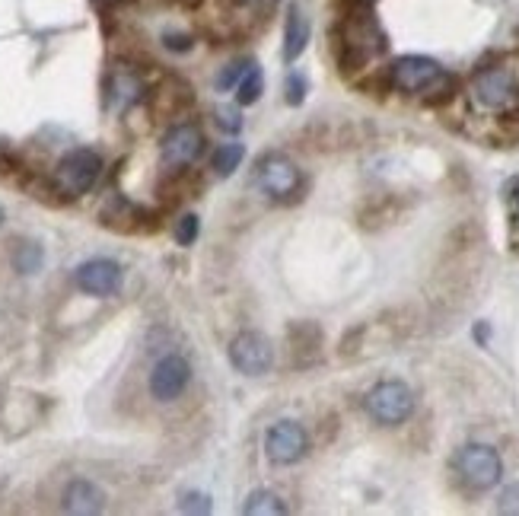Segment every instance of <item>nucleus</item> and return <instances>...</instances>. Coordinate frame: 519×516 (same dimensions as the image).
Listing matches in <instances>:
<instances>
[{
	"mask_svg": "<svg viewBox=\"0 0 519 516\" xmlns=\"http://www.w3.org/2000/svg\"><path fill=\"white\" fill-rule=\"evenodd\" d=\"M338 55L344 71H363L386 55V32L367 7H357L338 26Z\"/></svg>",
	"mask_w": 519,
	"mask_h": 516,
	"instance_id": "obj_1",
	"label": "nucleus"
},
{
	"mask_svg": "<svg viewBox=\"0 0 519 516\" xmlns=\"http://www.w3.org/2000/svg\"><path fill=\"white\" fill-rule=\"evenodd\" d=\"M469 93L481 112H513L519 106V58H500L478 67L469 83Z\"/></svg>",
	"mask_w": 519,
	"mask_h": 516,
	"instance_id": "obj_2",
	"label": "nucleus"
},
{
	"mask_svg": "<svg viewBox=\"0 0 519 516\" xmlns=\"http://www.w3.org/2000/svg\"><path fill=\"white\" fill-rule=\"evenodd\" d=\"M389 83L405 96L443 99L453 93L456 80L446 74V67L427 55H402L389 67Z\"/></svg>",
	"mask_w": 519,
	"mask_h": 516,
	"instance_id": "obj_3",
	"label": "nucleus"
},
{
	"mask_svg": "<svg viewBox=\"0 0 519 516\" xmlns=\"http://www.w3.org/2000/svg\"><path fill=\"white\" fill-rule=\"evenodd\" d=\"M252 182L255 188L271 201H293L303 192V172L297 169L287 153H262L252 169Z\"/></svg>",
	"mask_w": 519,
	"mask_h": 516,
	"instance_id": "obj_4",
	"label": "nucleus"
},
{
	"mask_svg": "<svg viewBox=\"0 0 519 516\" xmlns=\"http://www.w3.org/2000/svg\"><path fill=\"white\" fill-rule=\"evenodd\" d=\"M453 469L469 491H491L504 478V459L488 443H465L453 459Z\"/></svg>",
	"mask_w": 519,
	"mask_h": 516,
	"instance_id": "obj_5",
	"label": "nucleus"
},
{
	"mask_svg": "<svg viewBox=\"0 0 519 516\" xmlns=\"http://www.w3.org/2000/svg\"><path fill=\"white\" fill-rule=\"evenodd\" d=\"M102 176V157L90 147L67 150L55 166V188L64 198H80L99 182Z\"/></svg>",
	"mask_w": 519,
	"mask_h": 516,
	"instance_id": "obj_6",
	"label": "nucleus"
},
{
	"mask_svg": "<svg viewBox=\"0 0 519 516\" xmlns=\"http://www.w3.org/2000/svg\"><path fill=\"white\" fill-rule=\"evenodd\" d=\"M363 408H367V415L376 424L399 427V424H405L414 415V392L402 380H383V383H376L367 392V399H363Z\"/></svg>",
	"mask_w": 519,
	"mask_h": 516,
	"instance_id": "obj_7",
	"label": "nucleus"
},
{
	"mask_svg": "<svg viewBox=\"0 0 519 516\" xmlns=\"http://www.w3.org/2000/svg\"><path fill=\"white\" fill-rule=\"evenodd\" d=\"M207 153V137L195 122L172 125L160 141V160L166 169H188Z\"/></svg>",
	"mask_w": 519,
	"mask_h": 516,
	"instance_id": "obj_8",
	"label": "nucleus"
},
{
	"mask_svg": "<svg viewBox=\"0 0 519 516\" xmlns=\"http://www.w3.org/2000/svg\"><path fill=\"white\" fill-rule=\"evenodd\" d=\"M309 453V434L300 421H278L265 434V456L274 466H297Z\"/></svg>",
	"mask_w": 519,
	"mask_h": 516,
	"instance_id": "obj_9",
	"label": "nucleus"
},
{
	"mask_svg": "<svg viewBox=\"0 0 519 516\" xmlns=\"http://www.w3.org/2000/svg\"><path fill=\"white\" fill-rule=\"evenodd\" d=\"M188 383H192V364H188V357L182 354H166L160 357L157 364H153L150 370V395L157 402H176L179 395L188 389Z\"/></svg>",
	"mask_w": 519,
	"mask_h": 516,
	"instance_id": "obj_10",
	"label": "nucleus"
},
{
	"mask_svg": "<svg viewBox=\"0 0 519 516\" xmlns=\"http://www.w3.org/2000/svg\"><path fill=\"white\" fill-rule=\"evenodd\" d=\"M230 364L246 376H262L274 367V348L262 332H239L230 341Z\"/></svg>",
	"mask_w": 519,
	"mask_h": 516,
	"instance_id": "obj_11",
	"label": "nucleus"
},
{
	"mask_svg": "<svg viewBox=\"0 0 519 516\" xmlns=\"http://www.w3.org/2000/svg\"><path fill=\"white\" fill-rule=\"evenodd\" d=\"M147 96V80L137 71L134 64H115L109 83H106V99L115 112H128L134 106H141Z\"/></svg>",
	"mask_w": 519,
	"mask_h": 516,
	"instance_id": "obj_12",
	"label": "nucleus"
},
{
	"mask_svg": "<svg viewBox=\"0 0 519 516\" xmlns=\"http://www.w3.org/2000/svg\"><path fill=\"white\" fill-rule=\"evenodd\" d=\"M74 281L86 297H112L121 287V265L115 258H90L77 268Z\"/></svg>",
	"mask_w": 519,
	"mask_h": 516,
	"instance_id": "obj_13",
	"label": "nucleus"
},
{
	"mask_svg": "<svg viewBox=\"0 0 519 516\" xmlns=\"http://www.w3.org/2000/svg\"><path fill=\"white\" fill-rule=\"evenodd\" d=\"M61 507L64 513H74V516L102 513V507H106V491L90 478H74L61 494Z\"/></svg>",
	"mask_w": 519,
	"mask_h": 516,
	"instance_id": "obj_14",
	"label": "nucleus"
},
{
	"mask_svg": "<svg viewBox=\"0 0 519 516\" xmlns=\"http://www.w3.org/2000/svg\"><path fill=\"white\" fill-rule=\"evenodd\" d=\"M306 45H309V20H306V13L293 4L287 13V26H284V61L293 64L306 51Z\"/></svg>",
	"mask_w": 519,
	"mask_h": 516,
	"instance_id": "obj_15",
	"label": "nucleus"
},
{
	"mask_svg": "<svg viewBox=\"0 0 519 516\" xmlns=\"http://www.w3.org/2000/svg\"><path fill=\"white\" fill-rule=\"evenodd\" d=\"M242 513L246 516H287V504L278 491L271 488H258L246 497V504H242Z\"/></svg>",
	"mask_w": 519,
	"mask_h": 516,
	"instance_id": "obj_16",
	"label": "nucleus"
},
{
	"mask_svg": "<svg viewBox=\"0 0 519 516\" xmlns=\"http://www.w3.org/2000/svg\"><path fill=\"white\" fill-rule=\"evenodd\" d=\"M262 93H265V74L255 61H249L246 74L236 83V106H255V102L262 99Z\"/></svg>",
	"mask_w": 519,
	"mask_h": 516,
	"instance_id": "obj_17",
	"label": "nucleus"
},
{
	"mask_svg": "<svg viewBox=\"0 0 519 516\" xmlns=\"http://www.w3.org/2000/svg\"><path fill=\"white\" fill-rule=\"evenodd\" d=\"M144 214H141V208H134L131 201H125V198H112L109 204H106V211H102V220L109 223V227H115V230H134L137 227V220H141Z\"/></svg>",
	"mask_w": 519,
	"mask_h": 516,
	"instance_id": "obj_18",
	"label": "nucleus"
},
{
	"mask_svg": "<svg viewBox=\"0 0 519 516\" xmlns=\"http://www.w3.org/2000/svg\"><path fill=\"white\" fill-rule=\"evenodd\" d=\"M242 160H246V147L242 144H236V141H230V144H220L217 150H214V172L220 179H230L233 172L242 166Z\"/></svg>",
	"mask_w": 519,
	"mask_h": 516,
	"instance_id": "obj_19",
	"label": "nucleus"
},
{
	"mask_svg": "<svg viewBox=\"0 0 519 516\" xmlns=\"http://www.w3.org/2000/svg\"><path fill=\"white\" fill-rule=\"evenodd\" d=\"M42 262H45V249L39 243H20L13 249V268L20 271V274H36L42 271Z\"/></svg>",
	"mask_w": 519,
	"mask_h": 516,
	"instance_id": "obj_20",
	"label": "nucleus"
},
{
	"mask_svg": "<svg viewBox=\"0 0 519 516\" xmlns=\"http://www.w3.org/2000/svg\"><path fill=\"white\" fill-rule=\"evenodd\" d=\"M179 510L182 513H198V516H207L214 510L211 497H207L204 491H182L179 494Z\"/></svg>",
	"mask_w": 519,
	"mask_h": 516,
	"instance_id": "obj_21",
	"label": "nucleus"
},
{
	"mask_svg": "<svg viewBox=\"0 0 519 516\" xmlns=\"http://www.w3.org/2000/svg\"><path fill=\"white\" fill-rule=\"evenodd\" d=\"M198 233H201V217L198 214H182L176 220V243L179 246H195Z\"/></svg>",
	"mask_w": 519,
	"mask_h": 516,
	"instance_id": "obj_22",
	"label": "nucleus"
},
{
	"mask_svg": "<svg viewBox=\"0 0 519 516\" xmlns=\"http://www.w3.org/2000/svg\"><path fill=\"white\" fill-rule=\"evenodd\" d=\"M230 4V13L236 16V20H252V16H262L274 0H227Z\"/></svg>",
	"mask_w": 519,
	"mask_h": 516,
	"instance_id": "obj_23",
	"label": "nucleus"
},
{
	"mask_svg": "<svg viewBox=\"0 0 519 516\" xmlns=\"http://www.w3.org/2000/svg\"><path fill=\"white\" fill-rule=\"evenodd\" d=\"M214 125L220 131H227V134H239L242 131V112H239V106H220V109H214Z\"/></svg>",
	"mask_w": 519,
	"mask_h": 516,
	"instance_id": "obj_24",
	"label": "nucleus"
},
{
	"mask_svg": "<svg viewBox=\"0 0 519 516\" xmlns=\"http://www.w3.org/2000/svg\"><path fill=\"white\" fill-rule=\"evenodd\" d=\"M246 67H249V61H246V58H236V61H230V64L220 71V77H217V90H220V93L233 90V86L239 83V77L246 74Z\"/></svg>",
	"mask_w": 519,
	"mask_h": 516,
	"instance_id": "obj_25",
	"label": "nucleus"
},
{
	"mask_svg": "<svg viewBox=\"0 0 519 516\" xmlns=\"http://www.w3.org/2000/svg\"><path fill=\"white\" fill-rule=\"evenodd\" d=\"M306 90H309V83L303 74H290L287 83H284V99H287V106H300V102L306 99Z\"/></svg>",
	"mask_w": 519,
	"mask_h": 516,
	"instance_id": "obj_26",
	"label": "nucleus"
},
{
	"mask_svg": "<svg viewBox=\"0 0 519 516\" xmlns=\"http://www.w3.org/2000/svg\"><path fill=\"white\" fill-rule=\"evenodd\" d=\"M497 510H500V513H513V516H519V481H513L510 488L500 491Z\"/></svg>",
	"mask_w": 519,
	"mask_h": 516,
	"instance_id": "obj_27",
	"label": "nucleus"
},
{
	"mask_svg": "<svg viewBox=\"0 0 519 516\" xmlns=\"http://www.w3.org/2000/svg\"><path fill=\"white\" fill-rule=\"evenodd\" d=\"M163 45L169 51H188V48H192V36H182V32H166Z\"/></svg>",
	"mask_w": 519,
	"mask_h": 516,
	"instance_id": "obj_28",
	"label": "nucleus"
},
{
	"mask_svg": "<svg viewBox=\"0 0 519 516\" xmlns=\"http://www.w3.org/2000/svg\"><path fill=\"white\" fill-rule=\"evenodd\" d=\"M488 338H491V329H488L484 322H478V325H475V341H478V344H488Z\"/></svg>",
	"mask_w": 519,
	"mask_h": 516,
	"instance_id": "obj_29",
	"label": "nucleus"
},
{
	"mask_svg": "<svg viewBox=\"0 0 519 516\" xmlns=\"http://www.w3.org/2000/svg\"><path fill=\"white\" fill-rule=\"evenodd\" d=\"M510 192H513V198H516V204H519V182H513V185H510Z\"/></svg>",
	"mask_w": 519,
	"mask_h": 516,
	"instance_id": "obj_30",
	"label": "nucleus"
},
{
	"mask_svg": "<svg viewBox=\"0 0 519 516\" xmlns=\"http://www.w3.org/2000/svg\"><path fill=\"white\" fill-rule=\"evenodd\" d=\"M99 7H112V4H118V0H96Z\"/></svg>",
	"mask_w": 519,
	"mask_h": 516,
	"instance_id": "obj_31",
	"label": "nucleus"
},
{
	"mask_svg": "<svg viewBox=\"0 0 519 516\" xmlns=\"http://www.w3.org/2000/svg\"><path fill=\"white\" fill-rule=\"evenodd\" d=\"M354 4H360V7H370V4H373V0H354Z\"/></svg>",
	"mask_w": 519,
	"mask_h": 516,
	"instance_id": "obj_32",
	"label": "nucleus"
},
{
	"mask_svg": "<svg viewBox=\"0 0 519 516\" xmlns=\"http://www.w3.org/2000/svg\"><path fill=\"white\" fill-rule=\"evenodd\" d=\"M4 160H7V150H4V147H0V163H4Z\"/></svg>",
	"mask_w": 519,
	"mask_h": 516,
	"instance_id": "obj_33",
	"label": "nucleus"
},
{
	"mask_svg": "<svg viewBox=\"0 0 519 516\" xmlns=\"http://www.w3.org/2000/svg\"><path fill=\"white\" fill-rule=\"evenodd\" d=\"M4 220H7V217H4V208H0V227H4Z\"/></svg>",
	"mask_w": 519,
	"mask_h": 516,
	"instance_id": "obj_34",
	"label": "nucleus"
}]
</instances>
